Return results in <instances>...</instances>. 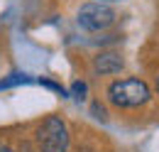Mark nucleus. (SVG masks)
Segmentation results:
<instances>
[{"instance_id":"423d86ee","label":"nucleus","mask_w":159,"mask_h":152,"mask_svg":"<svg viewBox=\"0 0 159 152\" xmlns=\"http://www.w3.org/2000/svg\"><path fill=\"white\" fill-rule=\"evenodd\" d=\"M86 91H88V86H86L83 81H74V83H71V96H74L76 101H83V98H86Z\"/></svg>"},{"instance_id":"f257e3e1","label":"nucleus","mask_w":159,"mask_h":152,"mask_svg":"<svg viewBox=\"0 0 159 152\" xmlns=\"http://www.w3.org/2000/svg\"><path fill=\"white\" fill-rule=\"evenodd\" d=\"M108 101L110 106H115L120 111H135L152 101V88L147 81H142L137 76L118 78L108 86Z\"/></svg>"},{"instance_id":"9d476101","label":"nucleus","mask_w":159,"mask_h":152,"mask_svg":"<svg viewBox=\"0 0 159 152\" xmlns=\"http://www.w3.org/2000/svg\"><path fill=\"white\" fill-rule=\"evenodd\" d=\"M154 91H157V96H159V76L154 78Z\"/></svg>"},{"instance_id":"9b49d317","label":"nucleus","mask_w":159,"mask_h":152,"mask_svg":"<svg viewBox=\"0 0 159 152\" xmlns=\"http://www.w3.org/2000/svg\"><path fill=\"white\" fill-rule=\"evenodd\" d=\"M100 2H125V0H100Z\"/></svg>"},{"instance_id":"6e6552de","label":"nucleus","mask_w":159,"mask_h":152,"mask_svg":"<svg viewBox=\"0 0 159 152\" xmlns=\"http://www.w3.org/2000/svg\"><path fill=\"white\" fill-rule=\"evenodd\" d=\"M91 111L96 113V118H105V108H103L100 103H93V106H91Z\"/></svg>"},{"instance_id":"20e7f679","label":"nucleus","mask_w":159,"mask_h":152,"mask_svg":"<svg viewBox=\"0 0 159 152\" xmlns=\"http://www.w3.org/2000/svg\"><path fill=\"white\" fill-rule=\"evenodd\" d=\"M93 71L98 76H113V74H120L122 71V66H125V61L120 57L118 52H100L93 57Z\"/></svg>"},{"instance_id":"7ed1b4c3","label":"nucleus","mask_w":159,"mask_h":152,"mask_svg":"<svg viewBox=\"0 0 159 152\" xmlns=\"http://www.w3.org/2000/svg\"><path fill=\"white\" fill-rule=\"evenodd\" d=\"M79 25L86 30V32H103V30H108L110 25H115V20H118V12L108 5V2H83L79 10Z\"/></svg>"},{"instance_id":"0eeeda50","label":"nucleus","mask_w":159,"mask_h":152,"mask_svg":"<svg viewBox=\"0 0 159 152\" xmlns=\"http://www.w3.org/2000/svg\"><path fill=\"white\" fill-rule=\"evenodd\" d=\"M39 83L44 86V88H49V91H54V93H59L61 98H66V91H64V86H59V83H54V81H49V78H39Z\"/></svg>"},{"instance_id":"39448f33","label":"nucleus","mask_w":159,"mask_h":152,"mask_svg":"<svg viewBox=\"0 0 159 152\" xmlns=\"http://www.w3.org/2000/svg\"><path fill=\"white\" fill-rule=\"evenodd\" d=\"M30 81H32V78L27 74H10L7 78L0 81V91H2V88H10V86H17V83H30Z\"/></svg>"},{"instance_id":"1a4fd4ad","label":"nucleus","mask_w":159,"mask_h":152,"mask_svg":"<svg viewBox=\"0 0 159 152\" xmlns=\"http://www.w3.org/2000/svg\"><path fill=\"white\" fill-rule=\"evenodd\" d=\"M0 152H12V147H7L5 142H0Z\"/></svg>"},{"instance_id":"f03ea898","label":"nucleus","mask_w":159,"mask_h":152,"mask_svg":"<svg viewBox=\"0 0 159 152\" xmlns=\"http://www.w3.org/2000/svg\"><path fill=\"white\" fill-rule=\"evenodd\" d=\"M37 150L39 152H66L69 150V128L59 115H47L37 128Z\"/></svg>"}]
</instances>
